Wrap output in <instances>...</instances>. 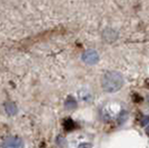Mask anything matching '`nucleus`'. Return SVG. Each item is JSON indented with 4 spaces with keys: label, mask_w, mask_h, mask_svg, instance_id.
<instances>
[{
    "label": "nucleus",
    "mask_w": 149,
    "mask_h": 148,
    "mask_svg": "<svg viewBox=\"0 0 149 148\" xmlns=\"http://www.w3.org/2000/svg\"><path fill=\"white\" fill-rule=\"evenodd\" d=\"M124 86V77L118 71H107L101 77V87L107 93H116Z\"/></svg>",
    "instance_id": "f257e3e1"
},
{
    "label": "nucleus",
    "mask_w": 149,
    "mask_h": 148,
    "mask_svg": "<svg viewBox=\"0 0 149 148\" xmlns=\"http://www.w3.org/2000/svg\"><path fill=\"white\" fill-rule=\"evenodd\" d=\"M5 110L9 116H15L18 112V107L13 101H7L5 103Z\"/></svg>",
    "instance_id": "20e7f679"
},
{
    "label": "nucleus",
    "mask_w": 149,
    "mask_h": 148,
    "mask_svg": "<svg viewBox=\"0 0 149 148\" xmlns=\"http://www.w3.org/2000/svg\"><path fill=\"white\" fill-rule=\"evenodd\" d=\"M116 37H117V34L112 30V29H107V30L104 31V38L107 39L108 41H112V40H115Z\"/></svg>",
    "instance_id": "39448f33"
},
{
    "label": "nucleus",
    "mask_w": 149,
    "mask_h": 148,
    "mask_svg": "<svg viewBox=\"0 0 149 148\" xmlns=\"http://www.w3.org/2000/svg\"><path fill=\"white\" fill-rule=\"evenodd\" d=\"M65 107H66L67 109H74V108L77 107V101H76V99L72 98V97H68V98L66 99V101H65Z\"/></svg>",
    "instance_id": "423d86ee"
},
{
    "label": "nucleus",
    "mask_w": 149,
    "mask_h": 148,
    "mask_svg": "<svg viewBox=\"0 0 149 148\" xmlns=\"http://www.w3.org/2000/svg\"><path fill=\"white\" fill-rule=\"evenodd\" d=\"M148 100H149V98H148Z\"/></svg>",
    "instance_id": "9b49d317"
},
{
    "label": "nucleus",
    "mask_w": 149,
    "mask_h": 148,
    "mask_svg": "<svg viewBox=\"0 0 149 148\" xmlns=\"http://www.w3.org/2000/svg\"><path fill=\"white\" fill-rule=\"evenodd\" d=\"M127 118H128V112L126 110H123L120 112V115H119V117H118V123L124 124L125 121L127 120Z\"/></svg>",
    "instance_id": "0eeeda50"
},
{
    "label": "nucleus",
    "mask_w": 149,
    "mask_h": 148,
    "mask_svg": "<svg viewBox=\"0 0 149 148\" xmlns=\"http://www.w3.org/2000/svg\"><path fill=\"white\" fill-rule=\"evenodd\" d=\"M78 148H91V144L84 142V144H80V146H79Z\"/></svg>",
    "instance_id": "1a4fd4ad"
},
{
    "label": "nucleus",
    "mask_w": 149,
    "mask_h": 148,
    "mask_svg": "<svg viewBox=\"0 0 149 148\" xmlns=\"http://www.w3.org/2000/svg\"><path fill=\"white\" fill-rule=\"evenodd\" d=\"M149 123V116H143L141 119H140V124L143 125V126H147Z\"/></svg>",
    "instance_id": "6e6552de"
},
{
    "label": "nucleus",
    "mask_w": 149,
    "mask_h": 148,
    "mask_svg": "<svg viewBox=\"0 0 149 148\" xmlns=\"http://www.w3.org/2000/svg\"><path fill=\"white\" fill-rule=\"evenodd\" d=\"M25 147V144L24 140L19 137L13 136V137H8L6 138L3 142H2V146L1 148H24Z\"/></svg>",
    "instance_id": "f03ea898"
},
{
    "label": "nucleus",
    "mask_w": 149,
    "mask_h": 148,
    "mask_svg": "<svg viewBox=\"0 0 149 148\" xmlns=\"http://www.w3.org/2000/svg\"><path fill=\"white\" fill-rule=\"evenodd\" d=\"M81 59L87 65H96L97 62L99 61V55H98V52L96 50L88 49L82 54Z\"/></svg>",
    "instance_id": "7ed1b4c3"
},
{
    "label": "nucleus",
    "mask_w": 149,
    "mask_h": 148,
    "mask_svg": "<svg viewBox=\"0 0 149 148\" xmlns=\"http://www.w3.org/2000/svg\"><path fill=\"white\" fill-rule=\"evenodd\" d=\"M146 134L149 136V125L147 126V127H146Z\"/></svg>",
    "instance_id": "9d476101"
}]
</instances>
